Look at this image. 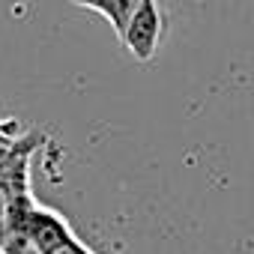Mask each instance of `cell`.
<instances>
[{"label":"cell","mask_w":254,"mask_h":254,"mask_svg":"<svg viewBox=\"0 0 254 254\" xmlns=\"http://www.w3.org/2000/svg\"><path fill=\"white\" fill-rule=\"evenodd\" d=\"M159 39H162V12L156 6V0H141V6L129 18L120 42L138 63H150L159 51Z\"/></svg>","instance_id":"cell-1"},{"label":"cell","mask_w":254,"mask_h":254,"mask_svg":"<svg viewBox=\"0 0 254 254\" xmlns=\"http://www.w3.org/2000/svg\"><path fill=\"white\" fill-rule=\"evenodd\" d=\"M21 230L27 233V239L33 242V248L39 254H48L51 248H57L60 242H66L69 236H75V230L69 227V221L48 209V206H39V203H30L24 218H21Z\"/></svg>","instance_id":"cell-2"},{"label":"cell","mask_w":254,"mask_h":254,"mask_svg":"<svg viewBox=\"0 0 254 254\" xmlns=\"http://www.w3.org/2000/svg\"><path fill=\"white\" fill-rule=\"evenodd\" d=\"M78 6L93 9V12H99L102 18H108V24L114 27V33H117V39H120L123 30H126V24H129V18H132L135 9L141 6V0H81Z\"/></svg>","instance_id":"cell-3"},{"label":"cell","mask_w":254,"mask_h":254,"mask_svg":"<svg viewBox=\"0 0 254 254\" xmlns=\"http://www.w3.org/2000/svg\"><path fill=\"white\" fill-rule=\"evenodd\" d=\"M0 251L3 254H39L21 227H9L3 236H0Z\"/></svg>","instance_id":"cell-4"},{"label":"cell","mask_w":254,"mask_h":254,"mask_svg":"<svg viewBox=\"0 0 254 254\" xmlns=\"http://www.w3.org/2000/svg\"><path fill=\"white\" fill-rule=\"evenodd\" d=\"M48 254H96V251H90L78 236H69V239H66V242H60L57 248H51Z\"/></svg>","instance_id":"cell-5"},{"label":"cell","mask_w":254,"mask_h":254,"mask_svg":"<svg viewBox=\"0 0 254 254\" xmlns=\"http://www.w3.org/2000/svg\"><path fill=\"white\" fill-rule=\"evenodd\" d=\"M72 3H81V0H72Z\"/></svg>","instance_id":"cell-6"},{"label":"cell","mask_w":254,"mask_h":254,"mask_svg":"<svg viewBox=\"0 0 254 254\" xmlns=\"http://www.w3.org/2000/svg\"><path fill=\"white\" fill-rule=\"evenodd\" d=\"M0 254H3V251H0Z\"/></svg>","instance_id":"cell-7"}]
</instances>
